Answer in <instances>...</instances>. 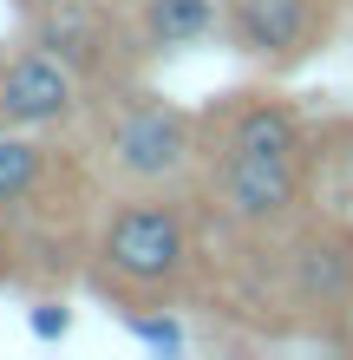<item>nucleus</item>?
Returning <instances> with one entry per match:
<instances>
[{"label":"nucleus","instance_id":"nucleus-1","mask_svg":"<svg viewBox=\"0 0 353 360\" xmlns=\"http://www.w3.org/2000/svg\"><path fill=\"white\" fill-rule=\"evenodd\" d=\"M307 164H314V138L295 105L281 98L229 105L210 144V197L222 223L255 229V236L295 223L307 203Z\"/></svg>","mask_w":353,"mask_h":360},{"label":"nucleus","instance_id":"nucleus-2","mask_svg":"<svg viewBox=\"0 0 353 360\" xmlns=\"http://www.w3.org/2000/svg\"><path fill=\"white\" fill-rule=\"evenodd\" d=\"M190 262H197L190 210L171 203L164 190H131L124 203L105 210V223L92 236V282L105 295H118V302H138V308L177 295Z\"/></svg>","mask_w":353,"mask_h":360},{"label":"nucleus","instance_id":"nucleus-3","mask_svg":"<svg viewBox=\"0 0 353 360\" xmlns=\"http://www.w3.org/2000/svg\"><path fill=\"white\" fill-rule=\"evenodd\" d=\"M98 158H105V171L118 184H131V190H171L177 177H190V164L203 158V131L171 98L112 92L105 124H98Z\"/></svg>","mask_w":353,"mask_h":360},{"label":"nucleus","instance_id":"nucleus-4","mask_svg":"<svg viewBox=\"0 0 353 360\" xmlns=\"http://www.w3.org/2000/svg\"><path fill=\"white\" fill-rule=\"evenodd\" d=\"M86 112V79L53 53L20 46L0 59V131H59Z\"/></svg>","mask_w":353,"mask_h":360},{"label":"nucleus","instance_id":"nucleus-5","mask_svg":"<svg viewBox=\"0 0 353 360\" xmlns=\"http://www.w3.org/2000/svg\"><path fill=\"white\" fill-rule=\"evenodd\" d=\"M27 20H33V27H27V46L53 53L59 66H72L86 86L118 79V27L92 7V0H59V7L27 13Z\"/></svg>","mask_w":353,"mask_h":360},{"label":"nucleus","instance_id":"nucleus-6","mask_svg":"<svg viewBox=\"0 0 353 360\" xmlns=\"http://www.w3.org/2000/svg\"><path fill=\"white\" fill-rule=\"evenodd\" d=\"M222 33L242 59L295 66L314 46V0H222Z\"/></svg>","mask_w":353,"mask_h":360},{"label":"nucleus","instance_id":"nucleus-7","mask_svg":"<svg viewBox=\"0 0 353 360\" xmlns=\"http://www.w3.org/2000/svg\"><path fill=\"white\" fill-rule=\"evenodd\" d=\"M288 295L295 308H353V229L321 223L288 249Z\"/></svg>","mask_w":353,"mask_h":360},{"label":"nucleus","instance_id":"nucleus-8","mask_svg":"<svg viewBox=\"0 0 353 360\" xmlns=\"http://www.w3.org/2000/svg\"><path fill=\"white\" fill-rule=\"evenodd\" d=\"M216 27H222V0H144L138 7L144 53H190Z\"/></svg>","mask_w":353,"mask_h":360},{"label":"nucleus","instance_id":"nucleus-9","mask_svg":"<svg viewBox=\"0 0 353 360\" xmlns=\"http://www.w3.org/2000/svg\"><path fill=\"white\" fill-rule=\"evenodd\" d=\"M46 171H53V158L33 131H0V217L27 210L46 190Z\"/></svg>","mask_w":353,"mask_h":360},{"label":"nucleus","instance_id":"nucleus-10","mask_svg":"<svg viewBox=\"0 0 353 360\" xmlns=\"http://www.w3.org/2000/svg\"><path fill=\"white\" fill-rule=\"evenodd\" d=\"M124 328H131V334H138L144 347H164V354H177V347H183V328L171 321V314H151V308H131V314H124Z\"/></svg>","mask_w":353,"mask_h":360},{"label":"nucleus","instance_id":"nucleus-11","mask_svg":"<svg viewBox=\"0 0 353 360\" xmlns=\"http://www.w3.org/2000/svg\"><path fill=\"white\" fill-rule=\"evenodd\" d=\"M27 328L39 334V341H66V334H72V314H66V302H33Z\"/></svg>","mask_w":353,"mask_h":360},{"label":"nucleus","instance_id":"nucleus-12","mask_svg":"<svg viewBox=\"0 0 353 360\" xmlns=\"http://www.w3.org/2000/svg\"><path fill=\"white\" fill-rule=\"evenodd\" d=\"M13 282V243H7V229H0V288Z\"/></svg>","mask_w":353,"mask_h":360},{"label":"nucleus","instance_id":"nucleus-13","mask_svg":"<svg viewBox=\"0 0 353 360\" xmlns=\"http://www.w3.org/2000/svg\"><path fill=\"white\" fill-rule=\"evenodd\" d=\"M20 7H27V13H46V7H59V0H20Z\"/></svg>","mask_w":353,"mask_h":360}]
</instances>
